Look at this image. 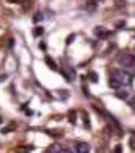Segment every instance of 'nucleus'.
<instances>
[{
  "mask_svg": "<svg viewBox=\"0 0 135 153\" xmlns=\"http://www.w3.org/2000/svg\"><path fill=\"white\" fill-rule=\"evenodd\" d=\"M42 34H43V27H40V26H37V27H35V29H34V36H42Z\"/></svg>",
  "mask_w": 135,
  "mask_h": 153,
  "instance_id": "obj_6",
  "label": "nucleus"
},
{
  "mask_svg": "<svg viewBox=\"0 0 135 153\" xmlns=\"http://www.w3.org/2000/svg\"><path fill=\"white\" fill-rule=\"evenodd\" d=\"M93 32H95V36H97L98 39H106V37L109 36V32H108V31H106L103 26H97Z\"/></svg>",
  "mask_w": 135,
  "mask_h": 153,
  "instance_id": "obj_3",
  "label": "nucleus"
},
{
  "mask_svg": "<svg viewBox=\"0 0 135 153\" xmlns=\"http://www.w3.org/2000/svg\"><path fill=\"white\" fill-rule=\"evenodd\" d=\"M117 61H119V65H121V66L134 68V66H135V55H132V53H122V55H119Z\"/></svg>",
  "mask_w": 135,
  "mask_h": 153,
  "instance_id": "obj_2",
  "label": "nucleus"
},
{
  "mask_svg": "<svg viewBox=\"0 0 135 153\" xmlns=\"http://www.w3.org/2000/svg\"><path fill=\"white\" fill-rule=\"evenodd\" d=\"M42 18H43V16H42V13H37V15L34 16V21H35V23H39V21H42Z\"/></svg>",
  "mask_w": 135,
  "mask_h": 153,
  "instance_id": "obj_9",
  "label": "nucleus"
},
{
  "mask_svg": "<svg viewBox=\"0 0 135 153\" xmlns=\"http://www.w3.org/2000/svg\"><path fill=\"white\" fill-rule=\"evenodd\" d=\"M109 87L111 89H121L124 85H129L130 84V74H127L125 71L122 69H113L109 74Z\"/></svg>",
  "mask_w": 135,
  "mask_h": 153,
  "instance_id": "obj_1",
  "label": "nucleus"
},
{
  "mask_svg": "<svg viewBox=\"0 0 135 153\" xmlns=\"http://www.w3.org/2000/svg\"><path fill=\"white\" fill-rule=\"evenodd\" d=\"M7 79V74H3V76H0V82H2V81H5Z\"/></svg>",
  "mask_w": 135,
  "mask_h": 153,
  "instance_id": "obj_15",
  "label": "nucleus"
},
{
  "mask_svg": "<svg viewBox=\"0 0 135 153\" xmlns=\"http://www.w3.org/2000/svg\"><path fill=\"white\" fill-rule=\"evenodd\" d=\"M114 2H116L114 5H116L117 8H121V7H124V5H125V0H114Z\"/></svg>",
  "mask_w": 135,
  "mask_h": 153,
  "instance_id": "obj_7",
  "label": "nucleus"
},
{
  "mask_svg": "<svg viewBox=\"0 0 135 153\" xmlns=\"http://www.w3.org/2000/svg\"><path fill=\"white\" fill-rule=\"evenodd\" d=\"M89 150H90V147L87 143H77L76 145V152L77 153H87Z\"/></svg>",
  "mask_w": 135,
  "mask_h": 153,
  "instance_id": "obj_4",
  "label": "nucleus"
},
{
  "mask_svg": "<svg viewBox=\"0 0 135 153\" xmlns=\"http://www.w3.org/2000/svg\"><path fill=\"white\" fill-rule=\"evenodd\" d=\"M89 77H90V81H92V82H97L98 81V74L95 73V71H90L89 73Z\"/></svg>",
  "mask_w": 135,
  "mask_h": 153,
  "instance_id": "obj_5",
  "label": "nucleus"
},
{
  "mask_svg": "<svg viewBox=\"0 0 135 153\" xmlns=\"http://www.w3.org/2000/svg\"><path fill=\"white\" fill-rule=\"evenodd\" d=\"M56 150H61V148H59V147H50L48 148V152H56Z\"/></svg>",
  "mask_w": 135,
  "mask_h": 153,
  "instance_id": "obj_13",
  "label": "nucleus"
},
{
  "mask_svg": "<svg viewBox=\"0 0 135 153\" xmlns=\"http://www.w3.org/2000/svg\"><path fill=\"white\" fill-rule=\"evenodd\" d=\"M130 107H132V108L135 110V97H134V99H132V100H130Z\"/></svg>",
  "mask_w": 135,
  "mask_h": 153,
  "instance_id": "obj_14",
  "label": "nucleus"
},
{
  "mask_svg": "<svg viewBox=\"0 0 135 153\" xmlns=\"http://www.w3.org/2000/svg\"><path fill=\"white\" fill-rule=\"evenodd\" d=\"M73 40H74V34H73V36H69V37H68L66 44H71V42H73Z\"/></svg>",
  "mask_w": 135,
  "mask_h": 153,
  "instance_id": "obj_12",
  "label": "nucleus"
},
{
  "mask_svg": "<svg viewBox=\"0 0 135 153\" xmlns=\"http://www.w3.org/2000/svg\"><path fill=\"white\" fill-rule=\"evenodd\" d=\"M45 61H47V63H48V65H50V68H53V69H56V65H55V63H53V60H51V58H45Z\"/></svg>",
  "mask_w": 135,
  "mask_h": 153,
  "instance_id": "obj_8",
  "label": "nucleus"
},
{
  "mask_svg": "<svg viewBox=\"0 0 135 153\" xmlns=\"http://www.w3.org/2000/svg\"><path fill=\"white\" fill-rule=\"evenodd\" d=\"M74 116H76V113L71 111V113H69V121H71V123H74V121H76V118H74Z\"/></svg>",
  "mask_w": 135,
  "mask_h": 153,
  "instance_id": "obj_10",
  "label": "nucleus"
},
{
  "mask_svg": "<svg viewBox=\"0 0 135 153\" xmlns=\"http://www.w3.org/2000/svg\"><path fill=\"white\" fill-rule=\"evenodd\" d=\"M117 97H119V99H124V100H125V99H127V92H124V93L119 92V93H117Z\"/></svg>",
  "mask_w": 135,
  "mask_h": 153,
  "instance_id": "obj_11",
  "label": "nucleus"
}]
</instances>
